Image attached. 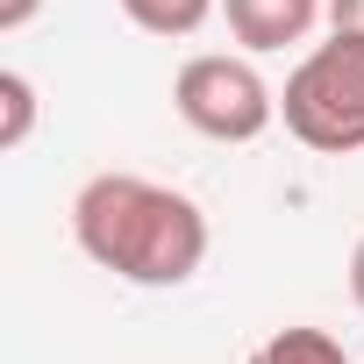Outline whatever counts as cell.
Masks as SVG:
<instances>
[{"label": "cell", "mask_w": 364, "mask_h": 364, "mask_svg": "<svg viewBox=\"0 0 364 364\" xmlns=\"http://www.w3.org/2000/svg\"><path fill=\"white\" fill-rule=\"evenodd\" d=\"M171 107L208 143H257L279 122V93L264 86L250 50H200V58H186L178 79H171Z\"/></svg>", "instance_id": "obj_3"}, {"label": "cell", "mask_w": 364, "mask_h": 364, "mask_svg": "<svg viewBox=\"0 0 364 364\" xmlns=\"http://www.w3.org/2000/svg\"><path fill=\"white\" fill-rule=\"evenodd\" d=\"M328 29H350V36H364V0H328Z\"/></svg>", "instance_id": "obj_9"}, {"label": "cell", "mask_w": 364, "mask_h": 364, "mask_svg": "<svg viewBox=\"0 0 364 364\" xmlns=\"http://www.w3.org/2000/svg\"><path fill=\"white\" fill-rule=\"evenodd\" d=\"M36 15H43V0H0V36H22Z\"/></svg>", "instance_id": "obj_8"}, {"label": "cell", "mask_w": 364, "mask_h": 364, "mask_svg": "<svg viewBox=\"0 0 364 364\" xmlns=\"http://www.w3.org/2000/svg\"><path fill=\"white\" fill-rule=\"evenodd\" d=\"M72 243L100 272H114L122 286L164 293V286H186L208 264L215 229H208V208L193 193L164 186V178L93 171L86 186L72 193Z\"/></svg>", "instance_id": "obj_1"}, {"label": "cell", "mask_w": 364, "mask_h": 364, "mask_svg": "<svg viewBox=\"0 0 364 364\" xmlns=\"http://www.w3.org/2000/svg\"><path fill=\"white\" fill-rule=\"evenodd\" d=\"M350 300H357V314H364V236H357V250H350Z\"/></svg>", "instance_id": "obj_10"}, {"label": "cell", "mask_w": 364, "mask_h": 364, "mask_svg": "<svg viewBox=\"0 0 364 364\" xmlns=\"http://www.w3.org/2000/svg\"><path fill=\"white\" fill-rule=\"evenodd\" d=\"M279 122L293 143H307L314 157H350L364 150V36L328 29V43H314L279 93Z\"/></svg>", "instance_id": "obj_2"}, {"label": "cell", "mask_w": 364, "mask_h": 364, "mask_svg": "<svg viewBox=\"0 0 364 364\" xmlns=\"http://www.w3.org/2000/svg\"><path fill=\"white\" fill-rule=\"evenodd\" d=\"M29 129H36V86H29V72H0V150H22L29 143Z\"/></svg>", "instance_id": "obj_7"}, {"label": "cell", "mask_w": 364, "mask_h": 364, "mask_svg": "<svg viewBox=\"0 0 364 364\" xmlns=\"http://www.w3.org/2000/svg\"><path fill=\"white\" fill-rule=\"evenodd\" d=\"M114 8L143 29V36H193L208 15H222V0H114Z\"/></svg>", "instance_id": "obj_6"}, {"label": "cell", "mask_w": 364, "mask_h": 364, "mask_svg": "<svg viewBox=\"0 0 364 364\" xmlns=\"http://www.w3.org/2000/svg\"><path fill=\"white\" fill-rule=\"evenodd\" d=\"M243 364H350V350H343L328 328H307V321H300V328H272Z\"/></svg>", "instance_id": "obj_5"}, {"label": "cell", "mask_w": 364, "mask_h": 364, "mask_svg": "<svg viewBox=\"0 0 364 364\" xmlns=\"http://www.w3.org/2000/svg\"><path fill=\"white\" fill-rule=\"evenodd\" d=\"M222 22L250 58H264V50L307 43L314 22H328V0H222Z\"/></svg>", "instance_id": "obj_4"}]
</instances>
